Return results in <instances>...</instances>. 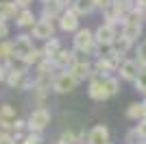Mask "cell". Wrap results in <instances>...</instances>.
Masks as SVG:
<instances>
[{
    "label": "cell",
    "mask_w": 146,
    "mask_h": 144,
    "mask_svg": "<svg viewBox=\"0 0 146 144\" xmlns=\"http://www.w3.org/2000/svg\"><path fill=\"white\" fill-rule=\"evenodd\" d=\"M142 26H144V13H142V9L135 7L133 11L124 18V22H122L120 35L127 37L131 44H135V42H137V37L142 35Z\"/></svg>",
    "instance_id": "cell-1"
},
{
    "label": "cell",
    "mask_w": 146,
    "mask_h": 144,
    "mask_svg": "<svg viewBox=\"0 0 146 144\" xmlns=\"http://www.w3.org/2000/svg\"><path fill=\"white\" fill-rule=\"evenodd\" d=\"M72 48L81 55H94L96 53V39H94V31L90 29H79L72 37Z\"/></svg>",
    "instance_id": "cell-2"
},
{
    "label": "cell",
    "mask_w": 146,
    "mask_h": 144,
    "mask_svg": "<svg viewBox=\"0 0 146 144\" xmlns=\"http://www.w3.org/2000/svg\"><path fill=\"white\" fill-rule=\"evenodd\" d=\"M50 120H52V116H50V111L46 107H37L31 111V116L26 118V122H29V131L31 133H42L46 127L50 125Z\"/></svg>",
    "instance_id": "cell-3"
},
{
    "label": "cell",
    "mask_w": 146,
    "mask_h": 144,
    "mask_svg": "<svg viewBox=\"0 0 146 144\" xmlns=\"http://www.w3.org/2000/svg\"><path fill=\"white\" fill-rule=\"evenodd\" d=\"M72 7V0H50L46 5H42V18L50 20V22H59V18Z\"/></svg>",
    "instance_id": "cell-4"
},
{
    "label": "cell",
    "mask_w": 146,
    "mask_h": 144,
    "mask_svg": "<svg viewBox=\"0 0 146 144\" xmlns=\"http://www.w3.org/2000/svg\"><path fill=\"white\" fill-rule=\"evenodd\" d=\"M87 96L96 103H103L109 98V90H107V83H105V77H98L96 72L92 74V79L87 81Z\"/></svg>",
    "instance_id": "cell-5"
},
{
    "label": "cell",
    "mask_w": 146,
    "mask_h": 144,
    "mask_svg": "<svg viewBox=\"0 0 146 144\" xmlns=\"http://www.w3.org/2000/svg\"><path fill=\"white\" fill-rule=\"evenodd\" d=\"M79 83L81 81L74 77L70 70H63V72H59L55 77V81H52V92H57V94H70V92L76 90Z\"/></svg>",
    "instance_id": "cell-6"
},
{
    "label": "cell",
    "mask_w": 146,
    "mask_h": 144,
    "mask_svg": "<svg viewBox=\"0 0 146 144\" xmlns=\"http://www.w3.org/2000/svg\"><path fill=\"white\" fill-rule=\"evenodd\" d=\"M35 50V46H33V39H31V35H26V33H20L15 39H13V55H15V59H22L26 61L31 57V53Z\"/></svg>",
    "instance_id": "cell-7"
},
{
    "label": "cell",
    "mask_w": 146,
    "mask_h": 144,
    "mask_svg": "<svg viewBox=\"0 0 146 144\" xmlns=\"http://www.w3.org/2000/svg\"><path fill=\"white\" fill-rule=\"evenodd\" d=\"M55 31H57L55 22L39 18V20L35 22V26L31 29V37H33V39H42V42H48V39H52V37H55Z\"/></svg>",
    "instance_id": "cell-8"
},
{
    "label": "cell",
    "mask_w": 146,
    "mask_h": 144,
    "mask_svg": "<svg viewBox=\"0 0 146 144\" xmlns=\"http://www.w3.org/2000/svg\"><path fill=\"white\" fill-rule=\"evenodd\" d=\"M118 29L116 26H109V24H100L96 31H94V39H96V46H113V42L118 39Z\"/></svg>",
    "instance_id": "cell-9"
},
{
    "label": "cell",
    "mask_w": 146,
    "mask_h": 144,
    "mask_svg": "<svg viewBox=\"0 0 146 144\" xmlns=\"http://www.w3.org/2000/svg\"><path fill=\"white\" fill-rule=\"evenodd\" d=\"M79 18H81V15L70 7V9L59 18V29L63 31V33H72V35H74V33L81 29V20Z\"/></svg>",
    "instance_id": "cell-10"
},
{
    "label": "cell",
    "mask_w": 146,
    "mask_h": 144,
    "mask_svg": "<svg viewBox=\"0 0 146 144\" xmlns=\"http://www.w3.org/2000/svg\"><path fill=\"white\" fill-rule=\"evenodd\" d=\"M18 120L13 105H2L0 107V133H13V125Z\"/></svg>",
    "instance_id": "cell-11"
},
{
    "label": "cell",
    "mask_w": 146,
    "mask_h": 144,
    "mask_svg": "<svg viewBox=\"0 0 146 144\" xmlns=\"http://www.w3.org/2000/svg\"><path fill=\"white\" fill-rule=\"evenodd\" d=\"M50 61L55 63L57 70L63 72V70H70V68H72L74 63L79 61V57H76V50H74V48H70V50H68V48H63V50L57 55L55 59H50Z\"/></svg>",
    "instance_id": "cell-12"
},
{
    "label": "cell",
    "mask_w": 146,
    "mask_h": 144,
    "mask_svg": "<svg viewBox=\"0 0 146 144\" xmlns=\"http://www.w3.org/2000/svg\"><path fill=\"white\" fill-rule=\"evenodd\" d=\"M140 70H142V66L135 59H124L120 63V68H118V74H120L122 81H131L133 83L137 79V74H140Z\"/></svg>",
    "instance_id": "cell-13"
},
{
    "label": "cell",
    "mask_w": 146,
    "mask_h": 144,
    "mask_svg": "<svg viewBox=\"0 0 146 144\" xmlns=\"http://www.w3.org/2000/svg\"><path fill=\"white\" fill-rule=\"evenodd\" d=\"M120 63L116 59H111V57H98L96 63H94V72H96L98 77H111V72H118Z\"/></svg>",
    "instance_id": "cell-14"
},
{
    "label": "cell",
    "mask_w": 146,
    "mask_h": 144,
    "mask_svg": "<svg viewBox=\"0 0 146 144\" xmlns=\"http://www.w3.org/2000/svg\"><path fill=\"white\" fill-rule=\"evenodd\" d=\"M87 144H109V129L107 125H96L87 131Z\"/></svg>",
    "instance_id": "cell-15"
},
{
    "label": "cell",
    "mask_w": 146,
    "mask_h": 144,
    "mask_svg": "<svg viewBox=\"0 0 146 144\" xmlns=\"http://www.w3.org/2000/svg\"><path fill=\"white\" fill-rule=\"evenodd\" d=\"M70 72H72V74L79 79V81H85V79L90 81L92 74H94V66H92L87 59H79L72 68H70Z\"/></svg>",
    "instance_id": "cell-16"
},
{
    "label": "cell",
    "mask_w": 146,
    "mask_h": 144,
    "mask_svg": "<svg viewBox=\"0 0 146 144\" xmlns=\"http://www.w3.org/2000/svg\"><path fill=\"white\" fill-rule=\"evenodd\" d=\"M37 22V15L31 9H22V11L18 13V18H15V26L18 29H33Z\"/></svg>",
    "instance_id": "cell-17"
},
{
    "label": "cell",
    "mask_w": 146,
    "mask_h": 144,
    "mask_svg": "<svg viewBox=\"0 0 146 144\" xmlns=\"http://www.w3.org/2000/svg\"><path fill=\"white\" fill-rule=\"evenodd\" d=\"M20 11H22V9H20L15 2H0V20H5V22L15 20Z\"/></svg>",
    "instance_id": "cell-18"
},
{
    "label": "cell",
    "mask_w": 146,
    "mask_h": 144,
    "mask_svg": "<svg viewBox=\"0 0 146 144\" xmlns=\"http://www.w3.org/2000/svg\"><path fill=\"white\" fill-rule=\"evenodd\" d=\"M42 50H44V57H46V59H55L57 55L63 50V46H61V42L57 39V37H52V39H48V42H44Z\"/></svg>",
    "instance_id": "cell-19"
},
{
    "label": "cell",
    "mask_w": 146,
    "mask_h": 144,
    "mask_svg": "<svg viewBox=\"0 0 146 144\" xmlns=\"http://www.w3.org/2000/svg\"><path fill=\"white\" fill-rule=\"evenodd\" d=\"M15 59L13 55V39H2L0 42V63H9Z\"/></svg>",
    "instance_id": "cell-20"
},
{
    "label": "cell",
    "mask_w": 146,
    "mask_h": 144,
    "mask_svg": "<svg viewBox=\"0 0 146 144\" xmlns=\"http://www.w3.org/2000/svg\"><path fill=\"white\" fill-rule=\"evenodd\" d=\"M72 9L79 15H90L96 9V5H94V0H72Z\"/></svg>",
    "instance_id": "cell-21"
},
{
    "label": "cell",
    "mask_w": 146,
    "mask_h": 144,
    "mask_svg": "<svg viewBox=\"0 0 146 144\" xmlns=\"http://www.w3.org/2000/svg\"><path fill=\"white\" fill-rule=\"evenodd\" d=\"M127 118L133 120V122H140L144 120V107H142V103H131L127 107Z\"/></svg>",
    "instance_id": "cell-22"
},
{
    "label": "cell",
    "mask_w": 146,
    "mask_h": 144,
    "mask_svg": "<svg viewBox=\"0 0 146 144\" xmlns=\"http://www.w3.org/2000/svg\"><path fill=\"white\" fill-rule=\"evenodd\" d=\"M131 46H133V44L129 42L127 37H122V35H118V39H116V42H113V50H116V53L120 55L122 59H127L124 55L129 53V48H131Z\"/></svg>",
    "instance_id": "cell-23"
},
{
    "label": "cell",
    "mask_w": 146,
    "mask_h": 144,
    "mask_svg": "<svg viewBox=\"0 0 146 144\" xmlns=\"http://www.w3.org/2000/svg\"><path fill=\"white\" fill-rule=\"evenodd\" d=\"M57 144H79V133H74L72 129H68V131H63L59 135Z\"/></svg>",
    "instance_id": "cell-24"
},
{
    "label": "cell",
    "mask_w": 146,
    "mask_h": 144,
    "mask_svg": "<svg viewBox=\"0 0 146 144\" xmlns=\"http://www.w3.org/2000/svg\"><path fill=\"white\" fill-rule=\"evenodd\" d=\"M133 87H135V92H140V94L146 96V68H142V70H140L137 79L133 81Z\"/></svg>",
    "instance_id": "cell-25"
},
{
    "label": "cell",
    "mask_w": 146,
    "mask_h": 144,
    "mask_svg": "<svg viewBox=\"0 0 146 144\" xmlns=\"http://www.w3.org/2000/svg\"><path fill=\"white\" fill-rule=\"evenodd\" d=\"M135 61L140 63L142 68H146V39H142L135 48Z\"/></svg>",
    "instance_id": "cell-26"
},
{
    "label": "cell",
    "mask_w": 146,
    "mask_h": 144,
    "mask_svg": "<svg viewBox=\"0 0 146 144\" xmlns=\"http://www.w3.org/2000/svg\"><path fill=\"white\" fill-rule=\"evenodd\" d=\"M105 83H107V90H109V96H116L120 92V81L116 77H107L105 79Z\"/></svg>",
    "instance_id": "cell-27"
},
{
    "label": "cell",
    "mask_w": 146,
    "mask_h": 144,
    "mask_svg": "<svg viewBox=\"0 0 146 144\" xmlns=\"http://www.w3.org/2000/svg\"><path fill=\"white\" fill-rule=\"evenodd\" d=\"M124 142H127V144H144V142L140 140V135H137V131H135V127L127 131V135H124Z\"/></svg>",
    "instance_id": "cell-28"
},
{
    "label": "cell",
    "mask_w": 146,
    "mask_h": 144,
    "mask_svg": "<svg viewBox=\"0 0 146 144\" xmlns=\"http://www.w3.org/2000/svg\"><path fill=\"white\" fill-rule=\"evenodd\" d=\"M135 131H137V135H140L142 142H146V118H144V120H140V122L135 125Z\"/></svg>",
    "instance_id": "cell-29"
},
{
    "label": "cell",
    "mask_w": 146,
    "mask_h": 144,
    "mask_svg": "<svg viewBox=\"0 0 146 144\" xmlns=\"http://www.w3.org/2000/svg\"><path fill=\"white\" fill-rule=\"evenodd\" d=\"M24 129H29V122H26V120H22V118H18V120H15V125H13V133L24 131Z\"/></svg>",
    "instance_id": "cell-30"
},
{
    "label": "cell",
    "mask_w": 146,
    "mask_h": 144,
    "mask_svg": "<svg viewBox=\"0 0 146 144\" xmlns=\"http://www.w3.org/2000/svg\"><path fill=\"white\" fill-rule=\"evenodd\" d=\"M7 37H9V24H7L5 20H0V42L7 39Z\"/></svg>",
    "instance_id": "cell-31"
},
{
    "label": "cell",
    "mask_w": 146,
    "mask_h": 144,
    "mask_svg": "<svg viewBox=\"0 0 146 144\" xmlns=\"http://www.w3.org/2000/svg\"><path fill=\"white\" fill-rule=\"evenodd\" d=\"M0 144H15L13 133H0Z\"/></svg>",
    "instance_id": "cell-32"
},
{
    "label": "cell",
    "mask_w": 146,
    "mask_h": 144,
    "mask_svg": "<svg viewBox=\"0 0 146 144\" xmlns=\"http://www.w3.org/2000/svg\"><path fill=\"white\" fill-rule=\"evenodd\" d=\"M94 5H96V9H100V11H105V9H109L111 0H94Z\"/></svg>",
    "instance_id": "cell-33"
},
{
    "label": "cell",
    "mask_w": 146,
    "mask_h": 144,
    "mask_svg": "<svg viewBox=\"0 0 146 144\" xmlns=\"http://www.w3.org/2000/svg\"><path fill=\"white\" fill-rule=\"evenodd\" d=\"M7 74H9V68H7L5 63H0V83L7 81Z\"/></svg>",
    "instance_id": "cell-34"
},
{
    "label": "cell",
    "mask_w": 146,
    "mask_h": 144,
    "mask_svg": "<svg viewBox=\"0 0 146 144\" xmlns=\"http://www.w3.org/2000/svg\"><path fill=\"white\" fill-rule=\"evenodd\" d=\"M13 2H15V5H18L20 9H29V5L33 2V0H13Z\"/></svg>",
    "instance_id": "cell-35"
},
{
    "label": "cell",
    "mask_w": 146,
    "mask_h": 144,
    "mask_svg": "<svg viewBox=\"0 0 146 144\" xmlns=\"http://www.w3.org/2000/svg\"><path fill=\"white\" fill-rule=\"evenodd\" d=\"M135 7L137 9H146V0H135Z\"/></svg>",
    "instance_id": "cell-36"
},
{
    "label": "cell",
    "mask_w": 146,
    "mask_h": 144,
    "mask_svg": "<svg viewBox=\"0 0 146 144\" xmlns=\"http://www.w3.org/2000/svg\"><path fill=\"white\" fill-rule=\"evenodd\" d=\"M142 107H144V118H146V98L142 101Z\"/></svg>",
    "instance_id": "cell-37"
},
{
    "label": "cell",
    "mask_w": 146,
    "mask_h": 144,
    "mask_svg": "<svg viewBox=\"0 0 146 144\" xmlns=\"http://www.w3.org/2000/svg\"><path fill=\"white\" fill-rule=\"evenodd\" d=\"M142 13H144V24H146V9H142Z\"/></svg>",
    "instance_id": "cell-38"
},
{
    "label": "cell",
    "mask_w": 146,
    "mask_h": 144,
    "mask_svg": "<svg viewBox=\"0 0 146 144\" xmlns=\"http://www.w3.org/2000/svg\"><path fill=\"white\" fill-rule=\"evenodd\" d=\"M39 2H42V5H46V2H50V0H39Z\"/></svg>",
    "instance_id": "cell-39"
},
{
    "label": "cell",
    "mask_w": 146,
    "mask_h": 144,
    "mask_svg": "<svg viewBox=\"0 0 146 144\" xmlns=\"http://www.w3.org/2000/svg\"><path fill=\"white\" fill-rule=\"evenodd\" d=\"M109 144H111V142H109Z\"/></svg>",
    "instance_id": "cell-40"
}]
</instances>
